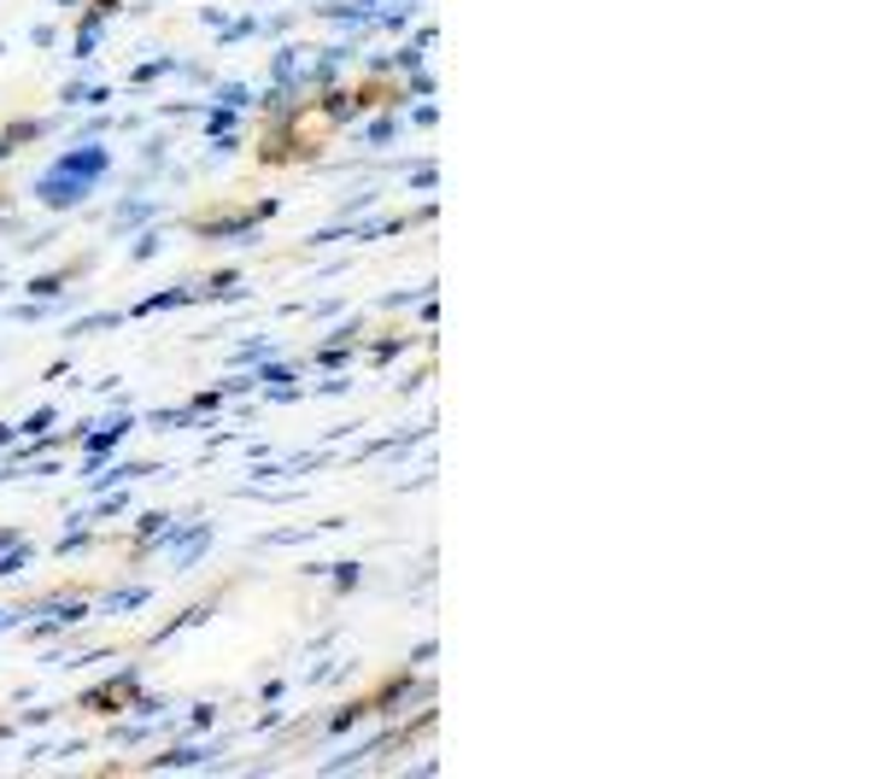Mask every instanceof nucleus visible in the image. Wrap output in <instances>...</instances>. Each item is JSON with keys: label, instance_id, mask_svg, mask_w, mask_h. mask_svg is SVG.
<instances>
[]
</instances>
